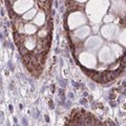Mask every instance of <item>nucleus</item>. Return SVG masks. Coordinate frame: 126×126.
Here are the masks:
<instances>
[{"label":"nucleus","mask_w":126,"mask_h":126,"mask_svg":"<svg viewBox=\"0 0 126 126\" xmlns=\"http://www.w3.org/2000/svg\"><path fill=\"white\" fill-rule=\"evenodd\" d=\"M109 5L108 0H90L85 6L87 18L94 24L99 23L106 15L105 13L107 12Z\"/></svg>","instance_id":"1"},{"label":"nucleus","mask_w":126,"mask_h":126,"mask_svg":"<svg viewBox=\"0 0 126 126\" xmlns=\"http://www.w3.org/2000/svg\"><path fill=\"white\" fill-rule=\"evenodd\" d=\"M79 113H75V111H73L72 116L73 119H70L69 124L73 125H96V124H101L99 123V121L96 120L93 117L92 113L84 111V113H80L81 111L78 109Z\"/></svg>","instance_id":"2"},{"label":"nucleus","mask_w":126,"mask_h":126,"mask_svg":"<svg viewBox=\"0 0 126 126\" xmlns=\"http://www.w3.org/2000/svg\"><path fill=\"white\" fill-rule=\"evenodd\" d=\"M67 26L70 31H75L78 27L85 25L87 23V16L81 11H76L70 13L67 17Z\"/></svg>","instance_id":"3"},{"label":"nucleus","mask_w":126,"mask_h":126,"mask_svg":"<svg viewBox=\"0 0 126 126\" xmlns=\"http://www.w3.org/2000/svg\"><path fill=\"white\" fill-rule=\"evenodd\" d=\"M79 63L83 66V68L86 69H94L97 67V63H98V58L94 53L88 52V50H83L80 52L78 57Z\"/></svg>","instance_id":"4"},{"label":"nucleus","mask_w":126,"mask_h":126,"mask_svg":"<svg viewBox=\"0 0 126 126\" xmlns=\"http://www.w3.org/2000/svg\"><path fill=\"white\" fill-rule=\"evenodd\" d=\"M98 60L101 64L111 65L117 61V58L109 45H103L98 52Z\"/></svg>","instance_id":"5"},{"label":"nucleus","mask_w":126,"mask_h":126,"mask_svg":"<svg viewBox=\"0 0 126 126\" xmlns=\"http://www.w3.org/2000/svg\"><path fill=\"white\" fill-rule=\"evenodd\" d=\"M100 33L105 40L111 41L115 38H118L120 30H119V27H118V25L113 24V23H105L100 29Z\"/></svg>","instance_id":"6"},{"label":"nucleus","mask_w":126,"mask_h":126,"mask_svg":"<svg viewBox=\"0 0 126 126\" xmlns=\"http://www.w3.org/2000/svg\"><path fill=\"white\" fill-rule=\"evenodd\" d=\"M35 5L34 0H16V2L12 5L13 12L17 15H23L27 11L33 9Z\"/></svg>","instance_id":"7"},{"label":"nucleus","mask_w":126,"mask_h":126,"mask_svg":"<svg viewBox=\"0 0 126 126\" xmlns=\"http://www.w3.org/2000/svg\"><path fill=\"white\" fill-rule=\"evenodd\" d=\"M92 31H90V27L88 25H82L80 27H78L75 31H73L72 33V37H73V41L75 44H78L79 42H83L85 41L87 37L90 35Z\"/></svg>","instance_id":"8"},{"label":"nucleus","mask_w":126,"mask_h":126,"mask_svg":"<svg viewBox=\"0 0 126 126\" xmlns=\"http://www.w3.org/2000/svg\"><path fill=\"white\" fill-rule=\"evenodd\" d=\"M102 46H103V39L99 36H92L84 41V49L92 53L99 52Z\"/></svg>","instance_id":"9"},{"label":"nucleus","mask_w":126,"mask_h":126,"mask_svg":"<svg viewBox=\"0 0 126 126\" xmlns=\"http://www.w3.org/2000/svg\"><path fill=\"white\" fill-rule=\"evenodd\" d=\"M110 13L119 18H126V0H110Z\"/></svg>","instance_id":"10"},{"label":"nucleus","mask_w":126,"mask_h":126,"mask_svg":"<svg viewBox=\"0 0 126 126\" xmlns=\"http://www.w3.org/2000/svg\"><path fill=\"white\" fill-rule=\"evenodd\" d=\"M45 13L46 12H44V11L38 12L37 15L35 16V18L33 19V23H35V24L39 27L45 25V23H46V14Z\"/></svg>","instance_id":"11"},{"label":"nucleus","mask_w":126,"mask_h":126,"mask_svg":"<svg viewBox=\"0 0 126 126\" xmlns=\"http://www.w3.org/2000/svg\"><path fill=\"white\" fill-rule=\"evenodd\" d=\"M109 46L111 48L113 55L116 56L117 59H120L124 54V48L121 46L120 43H109Z\"/></svg>","instance_id":"12"},{"label":"nucleus","mask_w":126,"mask_h":126,"mask_svg":"<svg viewBox=\"0 0 126 126\" xmlns=\"http://www.w3.org/2000/svg\"><path fill=\"white\" fill-rule=\"evenodd\" d=\"M36 15H37V9L33 7V9H31L30 11H27L26 13L23 14L21 18H22L24 21H27V22H29L30 20H33Z\"/></svg>","instance_id":"13"},{"label":"nucleus","mask_w":126,"mask_h":126,"mask_svg":"<svg viewBox=\"0 0 126 126\" xmlns=\"http://www.w3.org/2000/svg\"><path fill=\"white\" fill-rule=\"evenodd\" d=\"M117 40L121 45H123L124 47H126V29L122 30L120 32L119 36H118V38H117Z\"/></svg>","instance_id":"14"},{"label":"nucleus","mask_w":126,"mask_h":126,"mask_svg":"<svg viewBox=\"0 0 126 126\" xmlns=\"http://www.w3.org/2000/svg\"><path fill=\"white\" fill-rule=\"evenodd\" d=\"M113 20H115V15L111 14V13L106 14L104 16V18H103V22L104 23H111V22H113Z\"/></svg>","instance_id":"15"},{"label":"nucleus","mask_w":126,"mask_h":126,"mask_svg":"<svg viewBox=\"0 0 126 126\" xmlns=\"http://www.w3.org/2000/svg\"><path fill=\"white\" fill-rule=\"evenodd\" d=\"M76 2H78V3H83V2H86L87 0H75Z\"/></svg>","instance_id":"16"},{"label":"nucleus","mask_w":126,"mask_h":126,"mask_svg":"<svg viewBox=\"0 0 126 126\" xmlns=\"http://www.w3.org/2000/svg\"><path fill=\"white\" fill-rule=\"evenodd\" d=\"M46 1H48V0H39V2H46Z\"/></svg>","instance_id":"17"}]
</instances>
